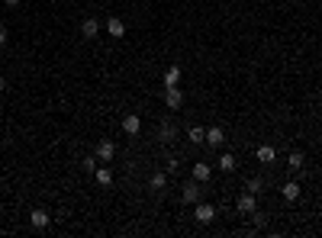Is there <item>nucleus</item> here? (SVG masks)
<instances>
[{
  "label": "nucleus",
  "instance_id": "nucleus-1",
  "mask_svg": "<svg viewBox=\"0 0 322 238\" xmlns=\"http://www.w3.org/2000/svg\"><path fill=\"white\" fill-rule=\"evenodd\" d=\"M164 103H168V110H181V106H184L181 87H164Z\"/></svg>",
  "mask_w": 322,
  "mask_h": 238
},
{
  "label": "nucleus",
  "instance_id": "nucleus-2",
  "mask_svg": "<svg viewBox=\"0 0 322 238\" xmlns=\"http://www.w3.org/2000/svg\"><path fill=\"white\" fill-rule=\"evenodd\" d=\"M94 155H97V161H100V164H107V161L116 155V145H113L109 139H100V142H97V152H94Z\"/></svg>",
  "mask_w": 322,
  "mask_h": 238
},
{
  "label": "nucleus",
  "instance_id": "nucleus-3",
  "mask_svg": "<svg viewBox=\"0 0 322 238\" xmlns=\"http://www.w3.org/2000/svg\"><path fill=\"white\" fill-rule=\"evenodd\" d=\"M194 219H197V222H203V226H210V222L216 219V206H210V203H197Z\"/></svg>",
  "mask_w": 322,
  "mask_h": 238
},
{
  "label": "nucleus",
  "instance_id": "nucleus-4",
  "mask_svg": "<svg viewBox=\"0 0 322 238\" xmlns=\"http://www.w3.org/2000/svg\"><path fill=\"white\" fill-rule=\"evenodd\" d=\"M184 203H200V196H203V190H200V180H190V183H184Z\"/></svg>",
  "mask_w": 322,
  "mask_h": 238
},
{
  "label": "nucleus",
  "instance_id": "nucleus-5",
  "mask_svg": "<svg viewBox=\"0 0 322 238\" xmlns=\"http://www.w3.org/2000/svg\"><path fill=\"white\" fill-rule=\"evenodd\" d=\"M235 209H238V213H255V209H258V203H255V193H242V196H238V200H235Z\"/></svg>",
  "mask_w": 322,
  "mask_h": 238
},
{
  "label": "nucleus",
  "instance_id": "nucleus-6",
  "mask_svg": "<svg viewBox=\"0 0 322 238\" xmlns=\"http://www.w3.org/2000/svg\"><path fill=\"white\" fill-rule=\"evenodd\" d=\"M97 32H100V23L94 16L81 19V36H84V39H97Z\"/></svg>",
  "mask_w": 322,
  "mask_h": 238
},
{
  "label": "nucleus",
  "instance_id": "nucleus-7",
  "mask_svg": "<svg viewBox=\"0 0 322 238\" xmlns=\"http://www.w3.org/2000/svg\"><path fill=\"white\" fill-rule=\"evenodd\" d=\"M107 32H109L113 39H122V36H126V23H122L119 16H109V19H107Z\"/></svg>",
  "mask_w": 322,
  "mask_h": 238
},
{
  "label": "nucleus",
  "instance_id": "nucleus-8",
  "mask_svg": "<svg viewBox=\"0 0 322 238\" xmlns=\"http://www.w3.org/2000/svg\"><path fill=\"white\" fill-rule=\"evenodd\" d=\"M139 129H142V119H139V113H126V119H122V132H129V135H139Z\"/></svg>",
  "mask_w": 322,
  "mask_h": 238
},
{
  "label": "nucleus",
  "instance_id": "nucleus-9",
  "mask_svg": "<svg viewBox=\"0 0 322 238\" xmlns=\"http://www.w3.org/2000/svg\"><path fill=\"white\" fill-rule=\"evenodd\" d=\"M29 222H32V229H45L52 222V216L45 213V209H32V213H29Z\"/></svg>",
  "mask_w": 322,
  "mask_h": 238
},
{
  "label": "nucleus",
  "instance_id": "nucleus-10",
  "mask_svg": "<svg viewBox=\"0 0 322 238\" xmlns=\"http://www.w3.org/2000/svg\"><path fill=\"white\" fill-rule=\"evenodd\" d=\"M177 84H181V65H171L164 71V87H177Z\"/></svg>",
  "mask_w": 322,
  "mask_h": 238
},
{
  "label": "nucleus",
  "instance_id": "nucleus-11",
  "mask_svg": "<svg viewBox=\"0 0 322 238\" xmlns=\"http://www.w3.org/2000/svg\"><path fill=\"white\" fill-rule=\"evenodd\" d=\"M207 142H210V145H213V148H219V145H222V142H225V132H222V129H219V126L207 129Z\"/></svg>",
  "mask_w": 322,
  "mask_h": 238
},
{
  "label": "nucleus",
  "instance_id": "nucleus-12",
  "mask_svg": "<svg viewBox=\"0 0 322 238\" xmlns=\"http://www.w3.org/2000/svg\"><path fill=\"white\" fill-rule=\"evenodd\" d=\"M280 193H284V200H287V203H293V200H297V196H300V183L287 180V183H284V190H280Z\"/></svg>",
  "mask_w": 322,
  "mask_h": 238
},
{
  "label": "nucleus",
  "instance_id": "nucleus-13",
  "mask_svg": "<svg viewBox=\"0 0 322 238\" xmlns=\"http://www.w3.org/2000/svg\"><path fill=\"white\" fill-rule=\"evenodd\" d=\"M255 155H258V161H261V164H271V161H274V158H277V152H274V148H271V145H261V148H258V152H255Z\"/></svg>",
  "mask_w": 322,
  "mask_h": 238
},
{
  "label": "nucleus",
  "instance_id": "nucleus-14",
  "mask_svg": "<svg viewBox=\"0 0 322 238\" xmlns=\"http://www.w3.org/2000/svg\"><path fill=\"white\" fill-rule=\"evenodd\" d=\"M210 174H213V167L210 164H194V180H210Z\"/></svg>",
  "mask_w": 322,
  "mask_h": 238
},
{
  "label": "nucleus",
  "instance_id": "nucleus-15",
  "mask_svg": "<svg viewBox=\"0 0 322 238\" xmlns=\"http://www.w3.org/2000/svg\"><path fill=\"white\" fill-rule=\"evenodd\" d=\"M216 167H219V171H225V174H232V171H235V158H232V155L225 152L222 158H219V164H216Z\"/></svg>",
  "mask_w": 322,
  "mask_h": 238
},
{
  "label": "nucleus",
  "instance_id": "nucleus-16",
  "mask_svg": "<svg viewBox=\"0 0 322 238\" xmlns=\"http://www.w3.org/2000/svg\"><path fill=\"white\" fill-rule=\"evenodd\" d=\"M94 174H97V183H100V187H107V183H113V171H109V167H97V171H94Z\"/></svg>",
  "mask_w": 322,
  "mask_h": 238
},
{
  "label": "nucleus",
  "instance_id": "nucleus-17",
  "mask_svg": "<svg viewBox=\"0 0 322 238\" xmlns=\"http://www.w3.org/2000/svg\"><path fill=\"white\" fill-rule=\"evenodd\" d=\"M187 139H190V142H194V145H200V142H207V129H200V126H194V129H190V132H187Z\"/></svg>",
  "mask_w": 322,
  "mask_h": 238
},
{
  "label": "nucleus",
  "instance_id": "nucleus-18",
  "mask_svg": "<svg viewBox=\"0 0 322 238\" xmlns=\"http://www.w3.org/2000/svg\"><path fill=\"white\" fill-rule=\"evenodd\" d=\"M158 139L161 142H171V139H174V126H171V122H161V126H158Z\"/></svg>",
  "mask_w": 322,
  "mask_h": 238
},
{
  "label": "nucleus",
  "instance_id": "nucleus-19",
  "mask_svg": "<svg viewBox=\"0 0 322 238\" xmlns=\"http://www.w3.org/2000/svg\"><path fill=\"white\" fill-rule=\"evenodd\" d=\"M287 164H290V171H303V155H300V152H293L290 158H287Z\"/></svg>",
  "mask_w": 322,
  "mask_h": 238
},
{
  "label": "nucleus",
  "instance_id": "nucleus-20",
  "mask_svg": "<svg viewBox=\"0 0 322 238\" xmlns=\"http://www.w3.org/2000/svg\"><path fill=\"white\" fill-rule=\"evenodd\" d=\"M164 183H168V174H164V171L152 174V190H164Z\"/></svg>",
  "mask_w": 322,
  "mask_h": 238
},
{
  "label": "nucleus",
  "instance_id": "nucleus-21",
  "mask_svg": "<svg viewBox=\"0 0 322 238\" xmlns=\"http://www.w3.org/2000/svg\"><path fill=\"white\" fill-rule=\"evenodd\" d=\"M261 187H264L261 177H251V180H248V193H255V196H258V193H261Z\"/></svg>",
  "mask_w": 322,
  "mask_h": 238
},
{
  "label": "nucleus",
  "instance_id": "nucleus-22",
  "mask_svg": "<svg viewBox=\"0 0 322 238\" xmlns=\"http://www.w3.org/2000/svg\"><path fill=\"white\" fill-rule=\"evenodd\" d=\"M97 164H100V161H97V155H91V158H84V171H97Z\"/></svg>",
  "mask_w": 322,
  "mask_h": 238
},
{
  "label": "nucleus",
  "instance_id": "nucleus-23",
  "mask_svg": "<svg viewBox=\"0 0 322 238\" xmlns=\"http://www.w3.org/2000/svg\"><path fill=\"white\" fill-rule=\"evenodd\" d=\"M251 216H255V229H261L264 222H268V219H264V213H258V209H255V213H251Z\"/></svg>",
  "mask_w": 322,
  "mask_h": 238
},
{
  "label": "nucleus",
  "instance_id": "nucleus-24",
  "mask_svg": "<svg viewBox=\"0 0 322 238\" xmlns=\"http://www.w3.org/2000/svg\"><path fill=\"white\" fill-rule=\"evenodd\" d=\"M0 45H6V26H0Z\"/></svg>",
  "mask_w": 322,
  "mask_h": 238
},
{
  "label": "nucleus",
  "instance_id": "nucleus-25",
  "mask_svg": "<svg viewBox=\"0 0 322 238\" xmlns=\"http://www.w3.org/2000/svg\"><path fill=\"white\" fill-rule=\"evenodd\" d=\"M3 3H6V6H19V0H3Z\"/></svg>",
  "mask_w": 322,
  "mask_h": 238
},
{
  "label": "nucleus",
  "instance_id": "nucleus-26",
  "mask_svg": "<svg viewBox=\"0 0 322 238\" xmlns=\"http://www.w3.org/2000/svg\"><path fill=\"white\" fill-rule=\"evenodd\" d=\"M3 90H6V80H3V78H0V93H3Z\"/></svg>",
  "mask_w": 322,
  "mask_h": 238
},
{
  "label": "nucleus",
  "instance_id": "nucleus-27",
  "mask_svg": "<svg viewBox=\"0 0 322 238\" xmlns=\"http://www.w3.org/2000/svg\"><path fill=\"white\" fill-rule=\"evenodd\" d=\"M0 3H3V0H0Z\"/></svg>",
  "mask_w": 322,
  "mask_h": 238
}]
</instances>
